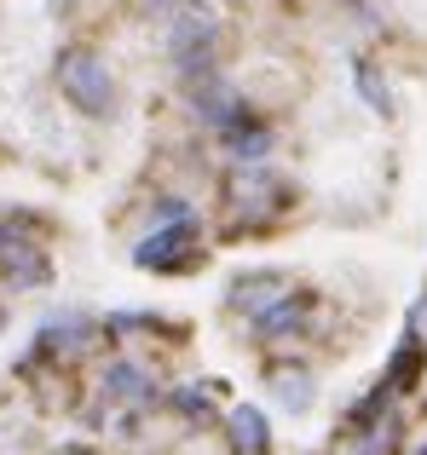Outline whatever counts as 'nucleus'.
<instances>
[{
    "label": "nucleus",
    "mask_w": 427,
    "mask_h": 455,
    "mask_svg": "<svg viewBox=\"0 0 427 455\" xmlns=\"http://www.w3.org/2000/svg\"><path fill=\"white\" fill-rule=\"evenodd\" d=\"M283 179L266 173V162H248V167H231V179H225V213H231V225H243V231H254V225H271L283 213Z\"/></svg>",
    "instance_id": "nucleus-1"
},
{
    "label": "nucleus",
    "mask_w": 427,
    "mask_h": 455,
    "mask_svg": "<svg viewBox=\"0 0 427 455\" xmlns=\"http://www.w3.org/2000/svg\"><path fill=\"white\" fill-rule=\"evenodd\" d=\"M58 87H64L69 104L87 110V116H110L116 110V81H110V69H104V58H93V52H64Z\"/></svg>",
    "instance_id": "nucleus-2"
},
{
    "label": "nucleus",
    "mask_w": 427,
    "mask_h": 455,
    "mask_svg": "<svg viewBox=\"0 0 427 455\" xmlns=\"http://www.w3.org/2000/svg\"><path fill=\"white\" fill-rule=\"evenodd\" d=\"M0 283H12V289L46 283V248H41V236H35L29 220L0 225Z\"/></svg>",
    "instance_id": "nucleus-3"
},
{
    "label": "nucleus",
    "mask_w": 427,
    "mask_h": 455,
    "mask_svg": "<svg viewBox=\"0 0 427 455\" xmlns=\"http://www.w3.org/2000/svg\"><path fill=\"white\" fill-rule=\"evenodd\" d=\"M133 259H139L145 271H180L185 259H197V220H191V213H180L173 225L150 231L145 243L133 248Z\"/></svg>",
    "instance_id": "nucleus-4"
},
{
    "label": "nucleus",
    "mask_w": 427,
    "mask_h": 455,
    "mask_svg": "<svg viewBox=\"0 0 427 455\" xmlns=\"http://www.w3.org/2000/svg\"><path fill=\"white\" fill-rule=\"evenodd\" d=\"M289 289H294V283L283 277V271H248V277H237V283H231V311H243V317L254 323L260 311L278 306Z\"/></svg>",
    "instance_id": "nucleus-5"
},
{
    "label": "nucleus",
    "mask_w": 427,
    "mask_h": 455,
    "mask_svg": "<svg viewBox=\"0 0 427 455\" xmlns=\"http://www.w3.org/2000/svg\"><path fill=\"white\" fill-rule=\"evenodd\" d=\"M225 444H231V455H266L271 450V433H266V415L260 410H231L225 415Z\"/></svg>",
    "instance_id": "nucleus-6"
},
{
    "label": "nucleus",
    "mask_w": 427,
    "mask_h": 455,
    "mask_svg": "<svg viewBox=\"0 0 427 455\" xmlns=\"http://www.w3.org/2000/svg\"><path fill=\"white\" fill-rule=\"evenodd\" d=\"M99 387H104V398H110V403H150V398H157L150 369H139V363H110Z\"/></svg>",
    "instance_id": "nucleus-7"
},
{
    "label": "nucleus",
    "mask_w": 427,
    "mask_h": 455,
    "mask_svg": "<svg viewBox=\"0 0 427 455\" xmlns=\"http://www.w3.org/2000/svg\"><path fill=\"white\" fill-rule=\"evenodd\" d=\"M271 398H278V410H289V415L312 410V375H306L301 363H278L271 369Z\"/></svg>",
    "instance_id": "nucleus-8"
},
{
    "label": "nucleus",
    "mask_w": 427,
    "mask_h": 455,
    "mask_svg": "<svg viewBox=\"0 0 427 455\" xmlns=\"http://www.w3.org/2000/svg\"><path fill=\"white\" fill-rule=\"evenodd\" d=\"M352 81H359V99L370 104L375 116H393V87H387V76H382L375 58H359V64H352Z\"/></svg>",
    "instance_id": "nucleus-9"
},
{
    "label": "nucleus",
    "mask_w": 427,
    "mask_h": 455,
    "mask_svg": "<svg viewBox=\"0 0 427 455\" xmlns=\"http://www.w3.org/2000/svg\"><path fill=\"white\" fill-rule=\"evenodd\" d=\"M173 410H185L191 421H208V415H214V392L208 387H180V392H173Z\"/></svg>",
    "instance_id": "nucleus-10"
},
{
    "label": "nucleus",
    "mask_w": 427,
    "mask_h": 455,
    "mask_svg": "<svg viewBox=\"0 0 427 455\" xmlns=\"http://www.w3.org/2000/svg\"><path fill=\"white\" fill-rule=\"evenodd\" d=\"M405 346L427 357V294H422L416 306H410V317H405Z\"/></svg>",
    "instance_id": "nucleus-11"
}]
</instances>
